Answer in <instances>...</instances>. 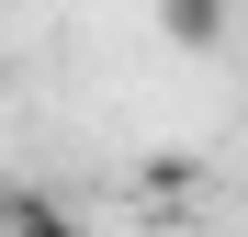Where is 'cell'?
<instances>
[{
    "mask_svg": "<svg viewBox=\"0 0 248 237\" xmlns=\"http://www.w3.org/2000/svg\"><path fill=\"white\" fill-rule=\"evenodd\" d=\"M0 237H91V215H68V204H46V192H23V204L0 215Z\"/></svg>",
    "mask_w": 248,
    "mask_h": 237,
    "instance_id": "cell-2",
    "label": "cell"
},
{
    "mask_svg": "<svg viewBox=\"0 0 248 237\" xmlns=\"http://www.w3.org/2000/svg\"><path fill=\"white\" fill-rule=\"evenodd\" d=\"M226 23H237V0H158V34H170L181 57H215Z\"/></svg>",
    "mask_w": 248,
    "mask_h": 237,
    "instance_id": "cell-1",
    "label": "cell"
}]
</instances>
